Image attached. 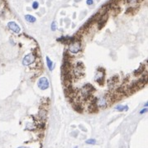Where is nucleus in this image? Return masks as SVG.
<instances>
[{
	"label": "nucleus",
	"instance_id": "1",
	"mask_svg": "<svg viewBox=\"0 0 148 148\" xmlns=\"http://www.w3.org/2000/svg\"><path fill=\"white\" fill-rule=\"evenodd\" d=\"M81 51V43L80 41L74 39L69 45V51L73 53V54H77Z\"/></svg>",
	"mask_w": 148,
	"mask_h": 148
},
{
	"label": "nucleus",
	"instance_id": "2",
	"mask_svg": "<svg viewBox=\"0 0 148 148\" xmlns=\"http://www.w3.org/2000/svg\"><path fill=\"white\" fill-rule=\"evenodd\" d=\"M109 102H110L109 97H108L107 95L102 96L96 99V106H97V108H99L104 109L108 107Z\"/></svg>",
	"mask_w": 148,
	"mask_h": 148
},
{
	"label": "nucleus",
	"instance_id": "3",
	"mask_svg": "<svg viewBox=\"0 0 148 148\" xmlns=\"http://www.w3.org/2000/svg\"><path fill=\"white\" fill-rule=\"evenodd\" d=\"M94 87L91 85L90 84H86L83 87V89L81 90V93H82V96H83L84 99H88L92 93L94 92Z\"/></svg>",
	"mask_w": 148,
	"mask_h": 148
},
{
	"label": "nucleus",
	"instance_id": "4",
	"mask_svg": "<svg viewBox=\"0 0 148 148\" xmlns=\"http://www.w3.org/2000/svg\"><path fill=\"white\" fill-rule=\"evenodd\" d=\"M37 86L40 89L46 90L49 88V80L46 77H41L37 81Z\"/></svg>",
	"mask_w": 148,
	"mask_h": 148
},
{
	"label": "nucleus",
	"instance_id": "5",
	"mask_svg": "<svg viewBox=\"0 0 148 148\" xmlns=\"http://www.w3.org/2000/svg\"><path fill=\"white\" fill-rule=\"evenodd\" d=\"M36 61V56H34V54L31 53V54L27 55L23 59V65L25 66H27V65H30L31 64Z\"/></svg>",
	"mask_w": 148,
	"mask_h": 148
},
{
	"label": "nucleus",
	"instance_id": "6",
	"mask_svg": "<svg viewBox=\"0 0 148 148\" xmlns=\"http://www.w3.org/2000/svg\"><path fill=\"white\" fill-rule=\"evenodd\" d=\"M96 82H98L99 84H103V80H104V70H100V68L98 70V72L95 75V78H94Z\"/></svg>",
	"mask_w": 148,
	"mask_h": 148
},
{
	"label": "nucleus",
	"instance_id": "7",
	"mask_svg": "<svg viewBox=\"0 0 148 148\" xmlns=\"http://www.w3.org/2000/svg\"><path fill=\"white\" fill-rule=\"evenodd\" d=\"M8 27L15 33H20V31H21L20 27L18 26L15 22H9L8 23Z\"/></svg>",
	"mask_w": 148,
	"mask_h": 148
},
{
	"label": "nucleus",
	"instance_id": "8",
	"mask_svg": "<svg viewBox=\"0 0 148 148\" xmlns=\"http://www.w3.org/2000/svg\"><path fill=\"white\" fill-rule=\"evenodd\" d=\"M108 20V15L105 14L101 17V19L99 21V23H98V27H99V29H101V28L105 25V23Z\"/></svg>",
	"mask_w": 148,
	"mask_h": 148
},
{
	"label": "nucleus",
	"instance_id": "9",
	"mask_svg": "<svg viewBox=\"0 0 148 148\" xmlns=\"http://www.w3.org/2000/svg\"><path fill=\"white\" fill-rule=\"evenodd\" d=\"M46 65H47V67L50 70H52L53 68H54V63L51 61V59H50L48 56H46Z\"/></svg>",
	"mask_w": 148,
	"mask_h": 148
},
{
	"label": "nucleus",
	"instance_id": "10",
	"mask_svg": "<svg viewBox=\"0 0 148 148\" xmlns=\"http://www.w3.org/2000/svg\"><path fill=\"white\" fill-rule=\"evenodd\" d=\"M25 19H26V21H27L28 23H34L36 21V18L34 17V16L29 15V14L25 16Z\"/></svg>",
	"mask_w": 148,
	"mask_h": 148
},
{
	"label": "nucleus",
	"instance_id": "11",
	"mask_svg": "<svg viewBox=\"0 0 148 148\" xmlns=\"http://www.w3.org/2000/svg\"><path fill=\"white\" fill-rule=\"evenodd\" d=\"M116 110L118 112H123V111H127L128 110V106L127 105H118L116 107Z\"/></svg>",
	"mask_w": 148,
	"mask_h": 148
},
{
	"label": "nucleus",
	"instance_id": "12",
	"mask_svg": "<svg viewBox=\"0 0 148 148\" xmlns=\"http://www.w3.org/2000/svg\"><path fill=\"white\" fill-rule=\"evenodd\" d=\"M85 143L89 145H96L97 141L95 139H94V138H90V139H88L85 141Z\"/></svg>",
	"mask_w": 148,
	"mask_h": 148
},
{
	"label": "nucleus",
	"instance_id": "13",
	"mask_svg": "<svg viewBox=\"0 0 148 148\" xmlns=\"http://www.w3.org/2000/svg\"><path fill=\"white\" fill-rule=\"evenodd\" d=\"M39 8V3L38 2H33V4H32V8L33 9H37Z\"/></svg>",
	"mask_w": 148,
	"mask_h": 148
},
{
	"label": "nucleus",
	"instance_id": "14",
	"mask_svg": "<svg viewBox=\"0 0 148 148\" xmlns=\"http://www.w3.org/2000/svg\"><path fill=\"white\" fill-rule=\"evenodd\" d=\"M51 30H52L53 31H56V22H53V23H51Z\"/></svg>",
	"mask_w": 148,
	"mask_h": 148
},
{
	"label": "nucleus",
	"instance_id": "15",
	"mask_svg": "<svg viewBox=\"0 0 148 148\" xmlns=\"http://www.w3.org/2000/svg\"><path fill=\"white\" fill-rule=\"evenodd\" d=\"M86 4H87V5H89V6L93 5L94 4V0H87Z\"/></svg>",
	"mask_w": 148,
	"mask_h": 148
},
{
	"label": "nucleus",
	"instance_id": "16",
	"mask_svg": "<svg viewBox=\"0 0 148 148\" xmlns=\"http://www.w3.org/2000/svg\"><path fill=\"white\" fill-rule=\"evenodd\" d=\"M146 112H147V108H144L140 111V114H143V113H146Z\"/></svg>",
	"mask_w": 148,
	"mask_h": 148
},
{
	"label": "nucleus",
	"instance_id": "17",
	"mask_svg": "<svg viewBox=\"0 0 148 148\" xmlns=\"http://www.w3.org/2000/svg\"><path fill=\"white\" fill-rule=\"evenodd\" d=\"M17 148H30V147H27V146H19Z\"/></svg>",
	"mask_w": 148,
	"mask_h": 148
},
{
	"label": "nucleus",
	"instance_id": "18",
	"mask_svg": "<svg viewBox=\"0 0 148 148\" xmlns=\"http://www.w3.org/2000/svg\"><path fill=\"white\" fill-rule=\"evenodd\" d=\"M147 104H148L147 103H145V104H144V107H145V108H147Z\"/></svg>",
	"mask_w": 148,
	"mask_h": 148
},
{
	"label": "nucleus",
	"instance_id": "19",
	"mask_svg": "<svg viewBox=\"0 0 148 148\" xmlns=\"http://www.w3.org/2000/svg\"><path fill=\"white\" fill-rule=\"evenodd\" d=\"M74 148H78V146H75Z\"/></svg>",
	"mask_w": 148,
	"mask_h": 148
}]
</instances>
